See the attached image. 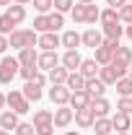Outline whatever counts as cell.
I'll return each instance as SVG.
<instances>
[{"mask_svg":"<svg viewBox=\"0 0 132 135\" xmlns=\"http://www.w3.org/2000/svg\"><path fill=\"white\" fill-rule=\"evenodd\" d=\"M114 60L116 62H122V65H132V47H116V52H114Z\"/></svg>","mask_w":132,"mask_h":135,"instance_id":"28","label":"cell"},{"mask_svg":"<svg viewBox=\"0 0 132 135\" xmlns=\"http://www.w3.org/2000/svg\"><path fill=\"white\" fill-rule=\"evenodd\" d=\"M119 21H122V23H127V26L132 23V3H127L124 8H119Z\"/></svg>","mask_w":132,"mask_h":135,"instance_id":"40","label":"cell"},{"mask_svg":"<svg viewBox=\"0 0 132 135\" xmlns=\"http://www.w3.org/2000/svg\"><path fill=\"white\" fill-rule=\"evenodd\" d=\"M8 47H11V44H8V36H5V34H0V55L8 50Z\"/></svg>","mask_w":132,"mask_h":135,"instance_id":"44","label":"cell"},{"mask_svg":"<svg viewBox=\"0 0 132 135\" xmlns=\"http://www.w3.org/2000/svg\"><path fill=\"white\" fill-rule=\"evenodd\" d=\"M88 107H91V112L96 114V119L99 117H109V112H111V104L104 99V96H101V99H91Z\"/></svg>","mask_w":132,"mask_h":135,"instance_id":"16","label":"cell"},{"mask_svg":"<svg viewBox=\"0 0 132 135\" xmlns=\"http://www.w3.org/2000/svg\"><path fill=\"white\" fill-rule=\"evenodd\" d=\"M42 70H39V65H21V70H18V75L23 78V81H31V78H36Z\"/></svg>","mask_w":132,"mask_h":135,"instance_id":"33","label":"cell"},{"mask_svg":"<svg viewBox=\"0 0 132 135\" xmlns=\"http://www.w3.org/2000/svg\"><path fill=\"white\" fill-rule=\"evenodd\" d=\"M13 135H36V127H34V122H21L13 130Z\"/></svg>","mask_w":132,"mask_h":135,"instance_id":"39","label":"cell"},{"mask_svg":"<svg viewBox=\"0 0 132 135\" xmlns=\"http://www.w3.org/2000/svg\"><path fill=\"white\" fill-rule=\"evenodd\" d=\"M101 44H104V31H99V29H85V31H83V47L96 50Z\"/></svg>","mask_w":132,"mask_h":135,"instance_id":"10","label":"cell"},{"mask_svg":"<svg viewBox=\"0 0 132 135\" xmlns=\"http://www.w3.org/2000/svg\"><path fill=\"white\" fill-rule=\"evenodd\" d=\"M21 114H16V112H13V109H5V112H0V127H3V130H8V133H11V130H16L18 125H21Z\"/></svg>","mask_w":132,"mask_h":135,"instance_id":"14","label":"cell"},{"mask_svg":"<svg viewBox=\"0 0 132 135\" xmlns=\"http://www.w3.org/2000/svg\"><path fill=\"white\" fill-rule=\"evenodd\" d=\"M18 70H21V62H18V57H3L0 60V86H8L13 83V78L18 75Z\"/></svg>","mask_w":132,"mask_h":135,"instance_id":"2","label":"cell"},{"mask_svg":"<svg viewBox=\"0 0 132 135\" xmlns=\"http://www.w3.org/2000/svg\"><path fill=\"white\" fill-rule=\"evenodd\" d=\"M8 109H13L16 114H26L31 112V101L23 96V91H8Z\"/></svg>","mask_w":132,"mask_h":135,"instance_id":"4","label":"cell"},{"mask_svg":"<svg viewBox=\"0 0 132 135\" xmlns=\"http://www.w3.org/2000/svg\"><path fill=\"white\" fill-rule=\"evenodd\" d=\"M101 26H109V23H116L119 21V11H114V8H104L101 11Z\"/></svg>","mask_w":132,"mask_h":135,"instance_id":"31","label":"cell"},{"mask_svg":"<svg viewBox=\"0 0 132 135\" xmlns=\"http://www.w3.org/2000/svg\"><path fill=\"white\" fill-rule=\"evenodd\" d=\"M99 78H101L106 86H114L116 81H119V78H116V73L111 70V65H104V68H101V70H99Z\"/></svg>","mask_w":132,"mask_h":135,"instance_id":"32","label":"cell"},{"mask_svg":"<svg viewBox=\"0 0 132 135\" xmlns=\"http://www.w3.org/2000/svg\"><path fill=\"white\" fill-rule=\"evenodd\" d=\"M8 44L13 47V50H26V47H36L39 44V34L34 31V29H16V31L8 36Z\"/></svg>","mask_w":132,"mask_h":135,"instance_id":"1","label":"cell"},{"mask_svg":"<svg viewBox=\"0 0 132 135\" xmlns=\"http://www.w3.org/2000/svg\"><path fill=\"white\" fill-rule=\"evenodd\" d=\"M31 5L39 13H49L52 8H54V0H31Z\"/></svg>","mask_w":132,"mask_h":135,"instance_id":"38","label":"cell"},{"mask_svg":"<svg viewBox=\"0 0 132 135\" xmlns=\"http://www.w3.org/2000/svg\"><path fill=\"white\" fill-rule=\"evenodd\" d=\"M130 133H132V127H130Z\"/></svg>","mask_w":132,"mask_h":135,"instance_id":"55","label":"cell"},{"mask_svg":"<svg viewBox=\"0 0 132 135\" xmlns=\"http://www.w3.org/2000/svg\"><path fill=\"white\" fill-rule=\"evenodd\" d=\"M80 62H83V57H80V52H78V50H65L62 62H60V65H65L70 73H75V70L80 68Z\"/></svg>","mask_w":132,"mask_h":135,"instance_id":"13","label":"cell"},{"mask_svg":"<svg viewBox=\"0 0 132 135\" xmlns=\"http://www.w3.org/2000/svg\"><path fill=\"white\" fill-rule=\"evenodd\" d=\"M13 3H18V5H29L31 0H13Z\"/></svg>","mask_w":132,"mask_h":135,"instance_id":"48","label":"cell"},{"mask_svg":"<svg viewBox=\"0 0 132 135\" xmlns=\"http://www.w3.org/2000/svg\"><path fill=\"white\" fill-rule=\"evenodd\" d=\"M93 122H96V114L91 112V107H85V109H78V112H75V125H78L80 130H91Z\"/></svg>","mask_w":132,"mask_h":135,"instance_id":"9","label":"cell"},{"mask_svg":"<svg viewBox=\"0 0 132 135\" xmlns=\"http://www.w3.org/2000/svg\"><path fill=\"white\" fill-rule=\"evenodd\" d=\"M85 83H88V81H85L80 73L75 70V73H70V75H67V83H65V86L75 94V91H85Z\"/></svg>","mask_w":132,"mask_h":135,"instance_id":"22","label":"cell"},{"mask_svg":"<svg viewBox=\"0 0 132 135\" xmlns=\"http://www.w3.org/2000/svg\"><path fill=\"white\" fill-rule=\"evenodd\" d=\"M122 36H124V26H122V21L104 26V39H114V42H119Z\"/></svg>","mask_w":132,"mask_h":135,"instance_id":"23","label":"cell"},{"mask_svg":"<svg viewBox=\"0 0 132 135\" xmlns=\"http://www.w3.org/2000/svg\"><path fill=\"white\" fill-rule=\"evenodd\" d=\"M127 3H132V0H127Z\"/></svg>","mask_w":132,"mask_h":135,"instance_id":"54","label":"cell"},{"mask_svg":"<svg viewBox=\"0 0 132 135\" xmlns=\"http://www.w3.org/2000/svg\"><path fill=\"white\" fill-rule=\"evenodd\" d=\"M49 26H52V31H60V29L65 26V13L52 11V13H49Z\"/></svg>","mask_w":132,"mask_h":135,"instance_id":"35","label":"cell"},{"mask_svg":"<svg viewBox=\"0 0 132 135\" xmlns=\"http://www.w3.org/2000/svg\"><path fill=\"white\" fill-rule=\"evenodd\" d=\"M127 75H130V78H132V65H130V70H127Z\"/></svg>","mask_w":132,"mask_h":135,"instance_id":"52","label":"cell"},{"mask_svg":"<svg viewBox=\"0 0 132 135\" xmlns=\"http://www.w3.org/2000/svg\"><path fill=\"white\" fill-rule=\"evenodd\" d=\"M101 18V8L96 3H85V23H96Z\"/></svg>","mask_w":132,"mask_h":135,"instance_id":"30","label":"cell"},{"mask_svg":"<svg viewBox=\"0 0 132 135\" xmlns=\"http://www.w3.org/2000/svg\"><path fill=\"white\" fill-rule=\"evenodd\" d=\"M60 62H62V57H60L57 52H42L36 65H39V70H42V73H49L52 68H57Z\"/></svg>","mask_w":132,"mask_h":135,"instance_id":"8","label":"cell"},{"mask_svg":"<svg viewBox=\"0 0 132 135\" xmlns=\"http://www.w3.org/2000/svg\"><path fill=\"white\" fill-rule=\"evenodd\" d=\"M13 31H16V23H13L11 18L5 16V13H3V16H0V34H5V36H11Z\"/></svg>","mask_w":132,"mask_h":135,"instance_id":"36","label":"cell"},{"mask_svg":"<svg viewBox=\"0 0 132 135\" xmlns=\"http://www.w3.org/2000/svg\"><path fill=\"white\" fill-rule=\"evenodd\" d=\"M124 34H127V39H130V42H132V23H130V26H127V29H124Z\"/></svg>","mask_w":132,"mask_h":135,"instance_id":"46","label":"cell"},{"mask_svg":"<svg viewBox=\"0 0 132 135\" xmlns=\"http://www.w3.org/2000/svg\"><path fill=\"white\" fill-rule=\"evenodd\" d=\"M114 86H116V94H119V96H132V78H130V75L119 78Z\"/></svg>","mask_w":132,"mask_h":135,"instance_id":"29","label":"cell"},{"mask_svg":"<svg viewBox=\"0 0 132 135\" xmlns=\"http://www.w3.org/2000/svg\"><path fill=\"white\" fill-rule=\"evenodd\" d=\"M0 135H11V133H8V130H3V127H0Z\"/></svg>","mask_w":132,"mask_h":135,"instance_id":"51","label":"cell"},{"mask_svg":"<svg viewBox=\"0 0 132 135\" xmlns=\"http://www.w3.org/2000/svg\"><path fill=\"white\" fill-rule=\"evenodd\" d=\"M104 91H106V83H104L101 78H91V81L85 83V94H88L91 99H101Z\"/></svg>","mask_w":132,"mask_h":135,"instance_id":"18","label":"cell"},{"mask_svg":"<svg viewBox=\"0 0 132 135\" xmlns=\"http://www.w3.org/2000/svg\"><path fill=\"white\" fill-rule=\"evenodd\" d=\"M93 52H96V55H93V60H96L101 68H104V65H111V60H114V50H111V47L101 44V47H96Z\"/></svg>","mask_w":132,"mask_h":135,"instance_id":"17","label":"cell"},{"mask_svg":"<svg viewBox=\"0 0 132 135\" xmlns=\"http://www.w3.org/2000/svg\"><path fill=\"white\" fill-rule=\"evenodd\" d=\"M111 125H114L116 133H130L132 119H130V114H124V112H116L114 117H111Z\"/></svg>","mask_w":132,"mask_h":135,"instance_id":"19","label":"cell"},{"mask_svg":"<svg viewBox=\"0 0 132 135\" xmlns=\"http://www.w3.org/2000/svg\"><path fill=\"white\" fill-rule=\"evenodd\" d=\"M5 16L11 18L16 26H21L23 21H26V5H18V3H13V5H8L5 8Z\"/></svg>","mask_w":132,"mask_h":135,"instance_id":"15","label":"cell"},{"mask_svg":"<svg viewBox=\"0 0 132 135\" xmlns=\"http://www.w3.org/2000/svg\"><path fill=\"white\" fill-rule=\"evenodd\" d=\"M44 83H49V81H47V75H44V73H39L36 78L26 81L21 91H23V96H26L29 101H39L42 96H44V91H42V88H44Z\"/></svg>","mask_w":132,"mask_h":135,"instance_id":"3","label":"cell"},{"mask_svg":"<svg viewBox=\"0 0 132 135\" xmlns=\"http://www.w3.org/2000/svg\"><path fill=\"white\" fill-rule=\"evenodd\" d=\"M5 107H8V94L0 91V109H5Z\"/></svg>","mask_w":132,"mask_h":135,"instance_id":"45","label":"cell"},{"mask_svg":"<svg viewBox=\"0 0 132 135\" xmlns=\"http://www.w3.org/2000/svg\"><path fill=\"white\" fill-rule=\"evenodd\" d=\"M93 133H96V135H111V133H114L111 117H99L96 122H93Z\"/></svg>","mask_w":132,"mask_h":135,"instance_id":"24","label":"cell"},{"mask_svg":"<svg viewBox=\"0 0 132 135\" xmlns=\"http://www.w3.org/2000/svg\"><path fill=\"white\" fill-rule=\"evenodd\" d=\"M78 3H99V0H78Z\"/></svg>","mask_w":132,"mask_h":135,"instance_id":"50","label":"cell"},{"mask_svg":"<svg viewBox=\"0 0 132 135\" xmlns=\"http://www.w3.org/2000/svg\"><path fill=\"white\" fill-rule=\"evenodd\" d=\"M88 104H91V96H88L85 91H75V94L70 96V107H73L75 112H78V109H85Z\"/></svg>","mask_w":132,"mask_h":135,"instance_id":"26","label":"cell"},{"mask_svg":"<svg viewBox=\"0 0 132 135\" xmlns=\"http://www.w3.org/2000/svg\"><path fill=\"white\" fill-rule=\"evenodd\" d=\"M0 5H3V8H8V5H13V0H0Z\"/></svg>","mask_w":132,"mask_h":135,"instance_id":"47","label":"cell"},{"mask_svg":"<svg viewBox=\"0 0 132 135\" xmlns=\"http://www.w3.org/2000/svg\"><path fill=\"white\" fill-rule=\"evenodd\" d=\"M116 112L132 114V96H119V101H116Z\"/></svg>","mask_w":132,"mask_h":135,"instance_id":"37","label":"cell"},{"mask_svg":"<svg viewBox=\"0 0 132 135\" xmlns=\"http://www.w3.org/2000/svg\"><path fill=\"white\" fill-rule=\"evenodd\" d=\"M54 112L52 109H36L34 112V127H42V125H54Z\"/></svg>","mask_w":132,"mask_h":135,"instance_id":"21","label":"cell"},{"mask_svg":"<svg viewBox=\"0 0 132 135\" xmlns=\"http://www.w3.org/2000/svg\"><path fill=\"white\" fill-rule=\"evenodd\" d=\"M99 70H101V65L93 60V57H88V60H83L80 62V68H78V73H80L85 81H91V78H99Z\"/></svg>","mask_w":132,"mask_h":135,"instance_id":"11","label":"cell"},{"mask_svg":"<svg viewBox=\"0 0 132 135\" xmlns=\"http://www.w3.org/2000/svg\"><path fill=\"white\" fill-rule=\"evenodd\" d=\"M65 135H80V133H78V130H70V133H65Z\"/></svg>","mask_w":132,"mask_h":135,"instance_id":"49","label":"cell"},{"mask_svg":"<svg viewBox=\"0 0 132 135\" xmlns=\"http://www.w3.org/2000/svg\"><path fill=\"white\" fill-rule=\"evenodd\" d=\"M18 62H21V65H36V62H39V52L34 50V47L21 50L18 52Z\"/></svg>","mask_w":132,"mask_h":135,"instance_id":"25","label":"cell"},{"mask_svg":"<svg viewBox=\"0 0 132 135\" xmlns=\"http://www.w3.org/2000/svg\"><path fill=\"white\" fill-rule=\"evenodd\" d=\"M73 119H75V109L67 104V107H57V109H54V119H52V122H54L57 130H62V127H67Z\"/></svg>","mask_w":132,"mask_h":135,"instance_id":"5","label":"cell"},{"mask_svg":"<svg viewBox=\"0 0 132 135\" xmlns=\"http://www.w3.org/2000/svg\"><path fill=\"white\" fill-rule=\"evenodd\" d=\"M0 60H3V57H0Z\"/></svg>","mask_w":132,"mask_h":135,"instance_id":"56","label":"cell"},{"mask_svg":"<svg viewBox=\"0 0 132 135\" xmlns=\"http://www.w3.org/2000/svg\"><path fill=\"white\" fill-rule=\"evenodd\" d=\"M70 96H73V91H70L67 86H52L49 88V99H52V104H57V107H67V104H70Z\"/></svg>","mask_w":132,"mask_h":135,"instance_id":"7","label":"cell"},{"mask_svg":"<svg viewBox=\"0 0 132 135\" xmlns=\"http://www.w3.org/2000/svg\"><path fill=\"white\" fill-rule=\"evenodd\" d=\"M83 44V34H78V31H65L62 34V47L65 50H78Z\"/></svg>","mask_w":132,"mask_h":135,"instance_id":"20","label":"cell"},{"mask_svg":"<svg viewBox=\"0 0 132 135\" xmlns=\"http://www.w3.org/2000/svg\"><path fill=\"white\" fill-rule=\"evenodd\" d=\"M73 5H75V0H54V11H57V13L73 11Z\"/></svg>","mask_w":132,"mask_h":135,"instance_id":"41","label":"cell"},{"mask_svg":"<svg viewBox=\"0 0 132 135\" xmlns=\"http://www.w3.org/2000/svg\"><path fill=\"white\" fill-rule=\"evenodd\" d=\"M34 31H36V34L52 31V26H49V13H39V16L34 18Z\"/></svg>","mask_w":132,"mask_h":135,"instance_id":"27","label":"cell"},{"mask_svg":"<svg viewBox=\"0 0 132 135\" xmlns=\"http://www.w3.org/2000/svg\"><path fill=\"white\" fill-rule=\"evenodd\" d=\"M36 135H54V125H42V127H36Z\"/></svg>","mask_w":132,"mask_h":135,"instance_id":"42","label":"cell"},{"mask_svg":"<svg viewBox=\"0 0 132 135\" xmlns=\"http://www.w3.org/2000/svg\"><path fill=\"white\" fill-rule=\"evenodd\" d=\"M67 75H70V70H67L65 65H57V68H52L49 73H47V81H49L52 86H65Z\"/></svg>","mask_w":132,"mask_h":135,"instance_id":"12","label":"cell"},{"mask_svg":"<svg viewBox=\"0 0 132 135\" xmlns=\"http://www.w3.org/2000/svg\"><path fill=\"white\" fill-rule=\"evenodd\" d=\"M42 52H57V47H62V36H57V31H47V34H39V44Z\"/></svg>","mask_w":132,"mask_h":135,"instance_id":"6","label":"cell"},{"mask_svg":"<svg viewBox=\"0 0 132 135\" xmlns=\"http://www.w3.org/2000/svg\"><path fill=\"white\" fill-rule=\"evenodd\" d=\"M116 135H132V133H116Z\"/></svg>","mask_w":132,"mask_h":135,"instance_id":"53","label":"cell"},{"mask_svg":"<svg viewBox=\"0 0 132 135\" xmlns=\"http://www.w3.org/2000/svg\"><path fill=\"white\" fill-rule=\"evenodd\" d=\"M70 16H73L75 23H85V3H75L73 11H70Z\"/></svg>","mask_w":132,"mask_h":135,"instance_id":"34","label":"cell"},{"mask_svg":"<svg viewBox=\"0 0 132 135\" xmlns=\"http://www.w3.org/2000/svg\"><path fill=\"white\" fill-rule=\"evenodd\" d=\"M106 5H109V8H114V11H119V8H124V5H127V0H106Z\"/></svg>","mask_w":132,"mask_h":135,"instance_id":"43","label":"cell"}]
</instances>
